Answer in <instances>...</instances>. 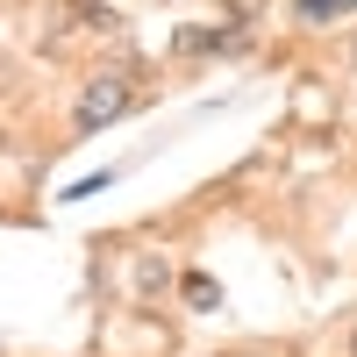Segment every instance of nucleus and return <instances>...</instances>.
Returning a JSON list of instances; mask_svg holds the SVG:
<instances>
[{
    "label": "nucleus",
    "mask_w": 357,
    "mask_h": 357,
    "mask_svg": "<svg viewBox=\"0 0 357 357\" xmlns=\"http://www.w3.org/2000/svg\"><path fill=\"white\" fill-rule=\"evenodd\" d=\"M186 301H193V307H215V279L193 272V279H186Z\"/></svg>",
    "instance_id": "2"
},
{
    "label": "nucleus",
    "mask_w": 357,
    "mask_h": 357,
    "mask_svg": "<svg viewBox=\"0 0 357 357\" xmlns=\"http://www.w3.org/2000/svg\"><path fill=\"white\" fill-rule=\"evenodd\" d=\"M350 357H357V343H350Z\"/></svg>",
    "instance_id": "4"
},
{
    "label": "nucleus",
    "mask_w": 357,
    "mask_h": 357,
    "mask_svg": "<svg viewBox=\"0 0 357 357\" xmlns=\"http://www.w3.org/2000/svg\"><path fill=\"white\" fill-rule=\"evenodd\" d=\"M301 15L307 22H336V0H301Z\"/></svg>",
    "instance_id": "3"
},
{
    "label": "nucleus",
    "mask_w": 357,
    "mask_h": 357,
    "mask_svg": "<svg viewBox=\"0 0 357 357\" xmlns=\"http://www.w3.org/2000/svg\"><path fill=\"white\" fill-rule=\"evenodd\" d=\"M122 107H129V79H114V72H107V79H93V86L79 93V129L93 136V129H107Z\"/></svg>",
    "instance_id": "1"
}]
</instances>
